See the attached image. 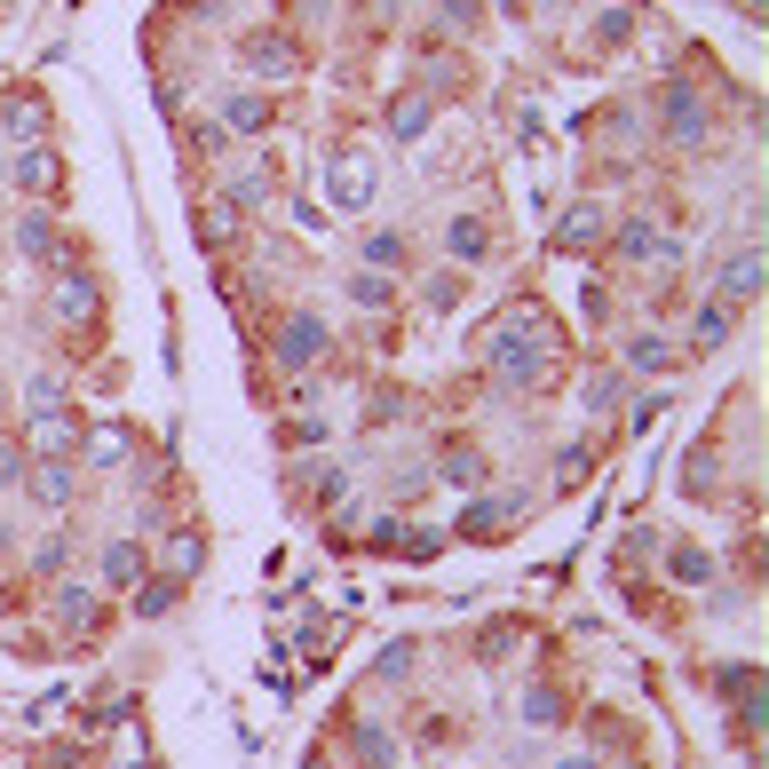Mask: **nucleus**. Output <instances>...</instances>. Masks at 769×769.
Instances as JSON below:
<instances>
[{"label": "nucleus", "mask_w": 769, "mask_h": 769, "mask_svg": "<svg viewBox=\"0 0 769 769\" xmlns=\"http://www.w3.org/2000/svg\"><path fill=\"white\" fill-rule=\"evenodd\" d=\"M16 246H24V254H48V246H56V230H48V222H24V230H16Z\"/></svg>", "instance_id": "nucleus-23"}, {"label": "nucleus", "mask_w": 769, "mask_h": 769, "mask_svg": "<svg viewBox=\"0 0 769 769\" xmlns=\"http://www.w3.org/2000/svg\"><path fill=\"white\" fill-rule=\"evenodd\" d=\"M555 246H563V254H572V246H595V215H572V222L555 230Z\"/></svg>", "instance_id": "nucleus-21"}, {"label": "nucleus", "mask_w": 769, "mask_h": 769, "mask_svg": "<svg viewBox=\"0 0 769 769\" xmlns=\"http://www.w3.org/2000/svg\"><path fill=\"white\" fill-rule=\"evenodd\" d=\"M136 579H144V548H127V540H119V548H104V587H119V595H127Z\"/></svg>", "instance_id": "nucleus-5"}, {"label": "nucleus", "mask_w": 769, "mask_h": 769, "mask_svg": "<svg viewBox=\"0 0 769 769\" xmlns=\"http://www.w3.org/2000/svg\"><path fill=\"white\" fill-rule=\"evenodd\" d=\"M16 477H24V452H16V445H0V484H16Z\"/></svg>", "instance_id": "nucleus-24"}, {"label": "nucleus", "mask_w": 769, "mask_h": 769, "mask_svg": "<svg viewBox=\"0 0 769 769\" xmlns=\"http://www.w3.org/2000/svg\"><path fill=\"white\" fill-rule=\"evenodd\" d=\"M619 254H634V262L658 254V230H651V222H627V230H619Z\"/></svg>", "instance_id": "nucleus-20"}, {"label": "nucleus", "mask_w": 769, "mask_h": 769, "mask_svg": "<svg viewBox=\"0 0 769 769\" xmlns=\"http://www.w3.org/2000/svg\"><path fill=\"white\" fill-rule=\"evenodd\" d=\"M389 119H397V144H413L421 127H428V104H421V95H405V104H397Z\"/></svg>", "instance_id": "nucleus-19"}, {"label": "nucleus", "mask_w": 769, "mask_h": 769, "mask_svg": "<svg viewBox=\"0 0 769 769\" xmlns=\"http://www.w3.org/2000/svg\"><path fill=\"white\" fill-rule=\"evenodd\" d=\"M175 595H183L175 579H151V587H136V611L144 619H167V611H175Z\"/></svg>", "instance_id": "nucleus-14"}, {"label": "nucleus", "mask_w": 769, "mask_h": 769, "mask_svg": "<svg viewBox=\"0 0 769 769\" xmlns=\"http://www.w3.org/2000/svg\"><path fill=\"white\" fill-rule=\"evenodd\" d=\"M563 714H572V707H563V698H555L548 682H540V690L524 698V722H540V730H548V722H563Z\"/></svg>", "instance_id": "nucleus-18"}, {"label": "nucleus", "mask_w": 769, "mask_h": 769, "mask_svg": "<svg viewBox=\"0 0 769 769\" xmlns=\"http://www.w3.org/2000/svg\"><path fill=\"white\" fill-rule=\"evenodd\" d=\"M246 64H262V72H271V80H278V72H286V64H294V48L278 41V32H262V41H246Z\"/></svg>", "instance_id": "nucleus-11"}, {"label": "nucleus", "mask_w": 769, "mask_h": 769, "mask_svg": "<svg viewBox=\"0 0 769 769\" xmlns=\"http://www.w3.org/2000/svg\"><path fill=\"white\" fill-rule=\"evenodd\" d=\"M278 357H286V365H310V357H325V325H318V318H286V333H278Z\"/></svg>", "instance_id": "nucleus-2"}, {"label": "nucleus", "mask_w": 769, "mask_h": 769, "mask_svg": "<svg viewBox=\"0 0 769 769\" xmlns=\"http://www.w3.org/2000/svg\"><path fill=\"white\" fill-rule=\"evenodd\" d=\"M516 516H524L516 492H508V500H477V508L460 516V540H500V531H516Z\"/></svg>", "instance_id": "nucleus-1"}, {"label": "nucleus", "mask_w": 769, "mask_h": 769, "mask_svg": "<svg viewBox=\"0 0 769 769\" xmlns=\"http://www.w3.org/2000/svg\"><path fill=\"white\" fill-rule=\"evenodd\" d=\"M437 468H445L452 484H477V477H484V460H477V445H452V452H445Z\"/></svg>", "instance_id": "nucleus-17"}, {"label": "nucleus", "mask_w": 769, "mask_h": 769, "mask_svg": "<svg viewBox=\"0 0 769 769\" xmlns=\"http://www.w3.org/2000/svg\"><path fill=\"white\" fill-rule=\"evenodd\" d=\"M666 572H675L682 587H707V579H714V555H698V548H675V555H666Z\"/></svg>", "instance_id": "nucleus-10"}, {"label": "nucleus", "mask_w": 769, "mask_h": 769, "mask_svg": "<svg viewBox=\"0 0 769 769\" xmlns=\"http://www.w3.org/2000/svg\"><path fill=\"white\" fill-rule=\"evenodd\" d=\"M722 294H730V302H746V294H761V254H754V246H738V254L722 262Z\"/></svg>", "instance_id": "nucleus-3"}, {"label": "nucleus", "mask_w": 769, "mask_h": 769, "mask_svg": "<svg viewBox=\"0 0 769 769\" xmlns=\"http://www.w3.org/2000/svg\"><path fill=\"white\" fill-rule=\"evenodd\" d=\"M230 127H246V136H262V127H271V104H262V95H230Z\"/></svg>", "instance_id": "nucleus-15"}, {"label": "nucleus", "mask_w": 769, "mask_h": 769, "mask_svg": "<svg viewBox=\"0 0 769 769\" xmlns=\"http://www.w3.org/2000/svg\"><path fill=\"white\" fill-rule=\"evenodd\" d=\"M32 492H41L48 508H64V500H72V468H56V460H48V468H32Z\"/></svg>", "instance_id": "nucleus-12"}, {"label": "nucleus", "mask_w": 769, "mask_h": 769, "mask_svg": "<svg viewBox=\"0 0 769 769\" xmlns=\"http://www.w3.org/2000/svg\"><path fill=\"white\" fill-rule=\"evenodd\" d=\"M349 746H357V761H365V769H389V761H397V746L381 738L374 722H357V730H349Z\"/></svg>", "instance_id": "nucleus-9"}, {"label": "nucleus", "mask_w": 769, "mask_h": 769, "mask_svg": "<svg viewBox=\"0 0 769 769\" xmlns=\"http://www.w3.org/2000/svg\"><path fill=\"white\" fill-rule=\"evenodd\" d=\"M587 405L611 413V405H619V374H595V381H587Z\"/></svg>", "instance_id": "nucleus-22"}, {"label": "nucleus", "mask_w": 769, "mask_h": 769, "mask_svg": "<svg viewBox=\"0 0 769 769\" xmlns=\"http://www.w3.org/2000/svg\"><path fill=\"white\" fill-rule=\"evenodd\" d=\"M365 262H381V271H405V239H397V230H374V239H365Z\"/></svg>", "instance_id": "nucleus-16"}, {"label": "nucleus", "mask_w": 769, "mask_h": 769, "mask_svg": "<svg viewBox=\"0 0 769 769\" xmlns=\"http://www.w3.org/2000/svg\"><path fill=\"white\" fill-rule=\"evenodd\" d=\"M555 769H595V754H563V761H555Z\"/></svg>", "instance_id": "nucleus-25"}, {"label": "nucleus", "mask_w": 769, "mask_h": 769, "mask_svg": "<svg viewBox=\"0 0 769 769\" xmlns=\"http://www.w3.org/2000/svg\"><path fill=\"white\" fill-rule=\"evenodd\" d=\"M445 246H452L460 262H484V222H477V215H452V222H445Z\"/></svg>", "instance_id": "nucleus-8"}, {"label": "nucleus", "mask_w": 769, "mask_h": 769, "mask_svg": "<svg viewBox=\"0 0 769 769\" xmlns=\"http://www.w3.org/2000/svg\"><path fill=\"white\" fill-rule=\"evenodd\" d=\"M627 365H634V374H666V365H675V349H666L658 333H627Z\"/></svg>", "instance_id": "nucleus-6"}, {"label": "nucleus", "mask_w": 769, "mask_h": 769, "mask_svg": "<svg viewBox=\"0 0 769 769\" xmlns=\"http://www.w3.org/2000/svg\"><path fill=\"white\" fill-rule=\"evenodd\" d=\"M56 302H64V318H95V302H104V294H95V278H88V271H72V278L56 286Z\"/></svg>", "instance_id": "nucleus-7"}, {"label": "nucleus", "mask_w": 769, "mask_h": 769, "mask_svg": "<svg viewBox=\"0 0 769 769\" xmlns=\"http://www.w3.org/2000/svg\"><path fill=\"white\" fill-rule=\"evenodd\" d=\"M310 769H333V761H325V754H310Z\"/></svg>", "instance_id": "nucleus-26"}, {"label": "nucleus", "mask_w": 769, "mask_h": 769, "mask_svg": "<svg viewBox=\"0 0 769 769\" xmlns=\"http://www.w3.org/2000/svg\"><path fill=\"white\" fill-rule=\"evenodd\" d=\"M730 342V302H707L690 318V349H722Z\"/></svg>", "instance_id": "nucleus-4"}, {"label": "nucleus", "mask_w": 769, "mask_h": 769, "mask_svg": "<svg viewBox=\"0 0 769 769\" xmlns=\"http://www.w3.org/2000/svg\"><path fill=\"white\" fill-rule=\"evenodd\" d=\"M0 405H9V389H0Z\"/></svg>", "instance_id": "nucleus-27"}, {"label": "nucleus", "mask_w": 769, "mask_h": 769, "mask_svg": "<svg viewBox=\"0 0 769 769\" xmlns=\"http://www.w3.org/2000/svg\"><path fill=\"white\" fill-rule=\"evenodd\" d=\"M24 405H32V421H56V413H64V381H56V374H41Z\"/></svg>", "instance_id": "nucleus-13"}]
</instances>
